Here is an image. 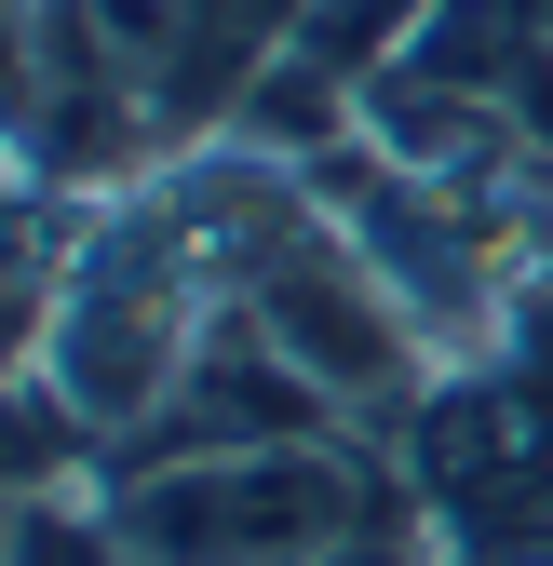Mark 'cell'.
Instances as JSON below:
<instances>
[{"label": "cell", "mask_w": 553, "mask_h": 566, "mask_svg": "<svg viewBox=\"0 0 553 566\" xmlns=\"http://www.w3.org/2000/svg\"><path fill=\"white\" fill-rule=\"evenodd\" d=\"M419 500L378 432H284V446H202V459H135L95 472V513L122 566H298L324 539L378 526Z\"/></svg>", "instance_id": "obj_1"}, {"label": "cell", "mask_w": 553, "mask_h": 566, "mask_svg": "<svg viewBox=\"0 0 553 566\" xmlns=\"http://www.w3.org/2000/svg\"><path fill=\"white\" fill-rule=\"evenodd\" d=\"M243 324H257L270 350H284V365H298V378H311L337 418H352V432H378V446L405 432V405H419V391L446 378V350L419 337V311H405L392 283H378V256H365L352 230H337V217L257 270Z\"/></svg>", "instance_id": "obj_2"}, {"label": "cell", "mask_w": 553, "mask_h": 566, "mask_svg": "<svg viewBox=\"0 0 553 566\" xmlns=\"http://www.w3.org/2000/svg\"><path fill=\"white\" fill-rule=\"evenodd\" d=\"M0 566H122V539H108V513H95V485L41 500V513L14 526V553H0Z\"/></svg>", "instance_id": "obj_3"}, {"label": "cell", "mask_w": 553, "mask_h": 566, "mask_svg": "<svg viewBox=\"0 0 553 566\" xmlns=\"http://www.w3.org/2000/svg\"><path fill=\"white\" fill-rule=\"evenodd\" d=\"M41 14L54 0H0V149L28 163V108H41Z\"/></svg>", "instance_id": "obj_4"}, {"label": "cell", "mask_w": 553, "mask_h": 566, "mask_svg": "<svg viewBox=\"0 0 553 566\" xmlns=\"http://www.w3.org/2000/svg\"><path fill=\"white\" fill-rule=\"evenodd\" d=\"M298 566H446V539H432V513H419V500H392L378 526L324 539V553H298Z\"/></svg>", "instance_id": "obj_5"}, {"label": "cell", "mask_w": 553, "mask_h": 566, "mask_svg": "<svg viewBox=\"0 0 553 566\" xmlns=\"http://www.w3.org/2000/svg\"><path fill=\"white\" fill-rule=\"evenodd\" d=\"M0 189H28V163H14V149H0Z\"/></svg>", "instance_id": "obj_6"}, {"label": "cell", "mask_w": 553, "mask_h": 566, "mask_svg": "<svg viewBox=\"0 0 553 566\" xmlns=\"http://www.w3.org/2000/svg\"><path fill=\"white\" fill-rule=\"evenodd\" d=\"M526 14H540V41H553V0H526Z\"/></svg>", "instance_id": "obj_7"}, {"label": "cell", "mask_w": 553, "mask_h": 566, "mask_svg": "<svg viewBox=\"0 0 553 566\" xmlns=\"http://www.w3.org/2000/svg\"><path fill=\"white\" fill-rule=\"evenodd\" d=\"M446 566H459V553H446Z\"/></svg>", "instance_id": "obj_8"}]
</instances>
